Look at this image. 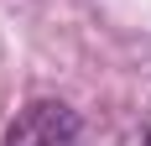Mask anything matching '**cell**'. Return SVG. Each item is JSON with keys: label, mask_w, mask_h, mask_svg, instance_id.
Returning <instances> with one entry per match:
<instances>
[{"label": "cell", "mask_w": 151, "mask_h": 146, "mask_svg": "<svg viewBox=\"0 0 151 146\" xmlns=\"http://www.w3.org/2000/svg\"><path fill=\"white\" fill-rule=\"evenodd\" d=\"M0 146H78V115L63 99H31L5 125Z\"/></svg>", "instance_id": "1"}]
</instances>
